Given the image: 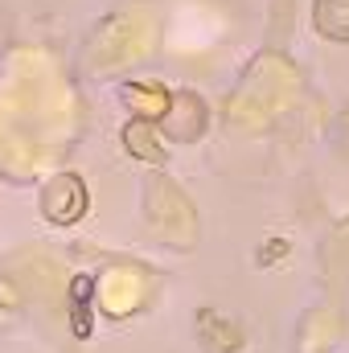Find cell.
I'll use <instances>...</instances> for the list:
<instances>
[{"label":"cell","mask_w":349,"mask_h":353,"mask_svg":"<svg viewBox=\"0 0 349 353\" xmlns=\"http://www.w3.org/2000/svg\"><path fill=\"white\" fill-rule=\"evenodd\" d=\"M128 94V103H136V115L140 119H161V115H169V90L165 87H148V83H136V87L123 90Z\"/></svg>","instance_id":"cell-1"}]
</instances>
